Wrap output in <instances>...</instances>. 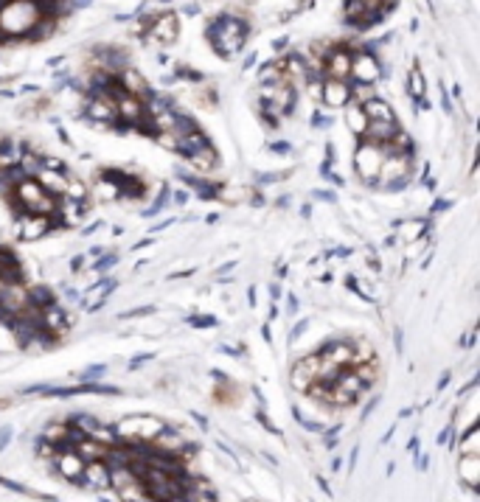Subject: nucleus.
Segmentation results:
<instances>
[{"mask_svg": "<svg viewBox=\"0 0 480 502\" xmlns=\"http://www.w3.org/2000/svg\"><path fill=\"white\" fill-rule=\"evenodd\" d=\"M320 95V101L326 104V107H345L348 101H351V85H345V82H340V79H326L323 82V90L318 93Z\"/></svg>", "mask_w": 480, "mask_h": 502, "instance_id": "obj_15", "label": "nucleus"}, {"mask_svg": "<svg viewBox=\"0 0 480 502\" xmlns=\"http://www.w3.org/2000/svg\"><path fill=\"white\" fill-rule=\"evenodd\" d=\"M0 486H6L9 491H17V494H23V497H34L26 486H20V483H14V480H6V477H0Z\"/></svg>", "mask_w": 480, "mask_h": 502, "instance_id": "obj_27", "label": "nucleus"}, {"mask_svg": "<svg viewBox=\"0 0 480 502\" xmlns=\"http://www.w3.org/2000/svg\"><path fill=\"white\" fill-rule=\"evenodd\" d=\"M407 93H410V98L413 101H419L422 104V110H427L430 104H427V85H424V76H422V68L419 65H413L410 68V76H407Z\"/></svg>", "mask_w": 480, "mask_h": 502, "instance_id": "obj_17", "label": "nucleus"}, {"mask_svg": "<svg viewBox=\"0 0 480 502\" xmlns=\"http://www.w3.org/2000/svg\"><path fill=\"white\" fill-rule=\"evenodd\" d=\"M51 20L43 0H0V37L48 34Z\"/></svg>", "mask_w": 480, "mask_h": 502, "instance_id": "obj_1", "label": "nucleus"}, {"mask_svg": "<svg viewBox=\"0 0 480 502\" xmlns=\"http://www.w3.org/2000/svg\"><path fill=\"white\" fill-rule=\"evenodd\" d=\"M312 124H315L318 130H326V127H332V118L323 115V113H315V115H312Z\"/></svg>", "mask_w": 480, "mask_h": 502, "instance_id": "obj_29", "label": "nucleus"}, {"mask_svg": "<svg viewBox=\"0 0 480 502\" xmlns=\"http://www.w3.org/2000/svg\"><path fill=\"white\" fill-rule=\"evenodd\" d=\"M163 427H166V421H157V418H149V415L146 418L144 415H132V418L118 421L113 429H115V435H121V441H149Z\"/></svg>", "mask_w": 480, "mask_h": 502, "instance_id": "obj_5", "label": "nucleus"}, {"mask_svg": "<svg viewBox=\"0 0 480 502\" xmlns=\"http://www.w3.org/2000/svg\"><path fill=\"white\" fill-rule=\"evenodd\" d=\"M152 312V306H141V309H132V312H124L121 320H130V318H138V315H149Z\"/></svg>", "mask_w": 480, "mask_h": 502, "instance_id": "obj_34", "label": "nucleus"}, {"mask_svg": "<svg viewBox=\"0 0 480 502\" xmlns=\"http://www.w3.org/2000/svg\"><path fill=\"white\" fill-rule=\"evenodd\" d=\"M180 180L189 185V188H194V191L199 194V199H216V194H219L216 185H211L208 180H199V177H192V174H183V172H180Z\"/></svg>", "mask_w": 480, "mask_h": 502, "instance_id": "obj_20", "label": "nucleus"}, {"mask_svg": "<svg viewBox=\"0 0 480 502\" xmlns=\"http://www.w3.org/2000/svg\"><path fill=\"white\" fill-rule=\"evenodd\" d=\"M362 113H365V118L368 121H393L396 115H393V110L380 101V98H368V101H362Z\"/></svg>", "mask_w": 480, "mask_h": 502, "instance_id": "obj_19", "label": "nucleus"}, {"mask_svg": "<svg viewBox=\"0 0 480 502\" xmlns=\"http://www.w3.org/2000/svg\"><path fill=\"white\" fill-rule=\"evenodd\" d=\"M449 379H452V373H449V370H447V373H444V376H441V382H438V390H444V387H447V385H449Z\"/></svg>", "mask_w": 480, "mask_h": 502, "instance_id": "obj_39", "label": "nucleus"}, {"mask_svg": "<svg viewBox=\"0 0 480 502\" xmlns=\"http://www.w3.org/2000/svg\"><path fill=\"white\" fill-rule=\"evenodd\" d=\"M449 435H452V429H449V427H447V429H444V432H441V435H438V444H447V441H449Z\"/></svg>", "mask_w": 480, "mask_h": 502, "instance_id": "obj_42", "label": "nucleus"}, {"mask_svg": "<svg viewBox=\"0 0 480 502\" xmlns=\"http://www.w3.org/2000/svg\"><path fill=\"white\" fill-rule=\"evenodd\" d=\"M385 155H387V140H385V143H377V140L360 137L357 152H354V169H357V174H360L365 183L377 185Z\"/></svg>", "mask_w": 480, "mask_h": 502, "instance_id": "obj_4", "label": "nucleus"}, {"mask_svg": "<svg viewBox=\"0 0 480 502\" xmlns=\"http://www.w3.org/2000/svg\"><path fill=\"white\" fill-rule=\"evenodd\" d=\"M289 149H292V146L284 143V140H281V143H273V152H278V155H287Z\"/></svg>", "mask_w": 480, "mask_h": 502, "instance_id": "obj_36", "label": "nucleus"}, {"mask_svg": "<svg viewBox=\"0 0 480 502\" xmlns=\"http://www.w3.org/2000/svg\"><path fill=\"white\" fill-rule=\"evenodd\" d=\"M189 323H192V325H197V328H211V325H216V318H214V315H208V318H199V315H194V318H189Z\"/></svg>", "mask_w": 480, "mask_h": 502, "instance_id": "obj_28", "label": "nucleus"}, {"mask_svg": "<svg viewBox=\"0 0 480 502\" xmlns=\"http://www.w3.org/2000/svg\"><path fill=\"white\" fill-rule=\"evenodd\" d=\"M407 452H410V455H419V438H410V444H407Z\"/></svg>", "mask_w": 480, "mask_h": 502, "instance_id": "obj_37", "label": "nucleus"}, {"mask_svg": "<svg viewBox=\"0 0 480 502\" xmlns=\"http://www.w3.org/2000/svg\"><path fill=\"white\" fill-rule=\"evenodd\" d=\"M98 180H107L118 191V197H130V199H138L141 194H146V185L138 180V177H130L127 172H118V169H101L98 172Z\"/></svg>", "mask_w": 480, "mask_h": 502, "instance_id": "obj_8", "label": "nucleus"}, {"mask_svg": "<svg viewBox=\"0 0 480 502\" xmlns=\"http://www.w3.org/2000/svg\"><path fill=\"white\" fill-rule=\"evenodd\" d=\"M144 34L152 43H157V46H172V43L177 40V34H180L177 14H174V11H163V14L152 17V23L146 26Z\"/></svg>", "mask_w": 480, "mask_h": 502, "instance_id": "obj_7", "label": "nucleus"}, {"mask_svg": "<svg viewBox=\"0 0 480 502\" xmlns=\"http://www.w3.org/2000/svg\"><path fill=\"white\" fill-rule=\"evenodd\" d=\"M458 477L466 488L478 491L480 486V452H461L458 457Z\"/></svg>", "mask_w": 480, "mask_h": 502, "instance_id": "obj_14", "label": "nucleus"}, {"mask_svg": "<svg viewBox=\"0 0 480 502\" xmlns=\"http://www.w3.org/2000/svg\"><path fill=\"white\" fill-rule=\"evenodd\" d=\"M247 23L241 20V17H231V14H219L211 26H208V31H205V37H208V43L214 46V51L219 53V56H225V59H231L234 53H239L241 46H244V40H247Z\"/></svg>", "mask_w": 480, "mask_h": 502, "instance_id": "obj_3", "label": "nucleus"}, {"mask_svg": "<svg viewBox=\"0 0 480 502\" xmlns=\"http://www.w3.org/2000/svg\"><path fill=\"white\" fill-rule=\"evenodd\" d=\"M169 197H172V191H169V185H163V188H160V199H157V202H155L152 208H146L144 216H155V214H157V211H160V208H163V205L169 202Z\"/></svg>", "mask_w": 480, "mask_h": 502, "instance_id": "obj_23", "label": "nucleus"}, {"mask_svg": "<svg viewBox=\"0 0 480 502\" xmlns=\"http://www.w3.org/2000/svg\"><path fill=\"white\" fill-rule=\"evenodd\" d=\"M82 261H85V258H82V256H76V258L71 261V270H73V273H79V270H82Z\"/></svg>", "mask_w": 480, "mask_h": 502, "instance_id": "obj_38", "label": "nucleus"}, {"mask_svg": "<svg viewBox=\"0 0 480 502\" xmlns=\"http://www.w3.org/2000/svg\"><path fill=\"white\" fill-rule=\"evenodd\" d=\"M194 418H197V424H199V427H202V429H208V421H205V418H202V415H199V412H194Z\"/></svg>", "mask_w": 480, "mask_h": 502, "instance_id": "obj_44", "label": "nucleus"}, {"mask_svg": "<svg viewBox=\"0 0 480 502\" xmlns=\"http://www.w3.org/2000/svg\"><path fill=\"white\" fill-rule=\"evenodd\" d=\"M318 370H320V357H318V351H315L312 357L301 360L298 365L292 367V387L301 390V393H306V387L318 379Z\"/></svg>", "mask_w": 480, "mask_h": 502, "instance_id": "obj_13", "label": "nucleus"}, {"mask_svg": "<svg viewBox=\"0 0 480 502\" xmlns=\"http://www.w3.org/2000/svg\"><path fill=\"white\" fill-rule=\"evenodd\" d=\"M261 337H264L267 342H273V337H270V325H264V328H261Z\"/></svg>", "mask_w": 480, "mask_h": 502, "instance_id": "obj_45", "label": "nucleus"}, {"mask_svg": "<svg viewBox=\"0 0 480 502\" xmlns=\"http://www.w3.org/2000/svg\"><path fill=\"white\" fill-rule=\"evenodd\" d=\"M396 230H399L402 241H416L419 236H424V233L430 230V222H427V219H419V222H399Z\"/></svg>", "mask_w": 480, "mask_h": 502, "instance_id": "obj_21", "label": "nucleus"}, {"mask_svg": "<svg viewBox=\"0 0 480 502\" xmlns=\"http://www.w3.org/2000/svg\"><path fill=\"white\" fill-rule=\"evenodd\" d=\"M53 228V219L51 216H40V214H31V216H20V239L26 241H37L43 239L48 230Z\"/></svg>", "mask_w": 480, "mask_h": 502, "instance_id": "obj_16", "label": "nucleus"}, {"mask_svg": "<svg viewBox=\"0 0 480 502\" xmlns=\"http://www.w3.org/2000/svg\"><path fill=\"white\" fill-rule=\"evenodd\" d=\"M53 460H56V471H59L65 480L79 483L82 469H85L88 460H82V455H79L73 446H62V449H56V452H53Z\"/></svg>", "mask_w": 480, "mask_h": 502, "instance_id": "obj_11", "label": "nucleus"}, {"mask_svg": "<svg viewBox=\"0 0 480 502\" xmlns=\"http://www.w3.org/2000/svg\"><path fill=\"white\" fill-rule=\"evenodd\" d=\"M26 393H43L51 399H71V396H118V387L110 385H73V387H28Z\"/></svg>", "mask_w": 480, "mask_h": 502, "instance_id": "obj_6", "label": "nucleus"}, {"mask_svg": "<svg viewBox=\"0 0 480 502\" xmlns=\"http://www.w3.org/2000/svg\"><path fill=\"white\" fill-rule=\"evenodd\" d=\"M287 303H289V309H287V312H289V315H295V312H298V300H295V295H289V300H287Z\"/></svg>", "mask_w": 480, "mask_h": 502, "instance_id": "obj_40", "label": "nucleus"}, {"mask_svg": "<svg viewBox=\"0 0 480 502\" xmlns=\"http://www.w3.org/2000/svg\"><path fill=\"white\" fill-rule=\"evenodd\" d=\"M76 486L90 488V491H104V488H110V466H107L104 460H88Z\"/></svg>", "mask_w": 480, "mask_h": 502, "instance_id": "obj_12", "label": "nucleus"}, {"mask_svg": "<svg viewBox=\"0 0 480 502\" xmlns=\"http://www.w3.org/2000/svg\"><path fill=\"white\" fill-rule=\"evenodd\" d=\"M382 76V68H380V62L371 56V53H351V73H348V79L351 82H357V85H374L377 79Z\"/></svg>", "mask_w": 480, "mask_h": 502, "instance_id": "obj_9", "label": "nucleus"}, {"mask_svg": "<svg viewBox=\"0 0 480 502\" xmlns=\"http://www.w3.org/2000/svg\"><path fill=\"white\" fill-rule=\"evenodd\" d=\"M270 295H273V300H278V298H281V286H278V283H276V286H273V289H270Z\"/></svg>", "mask_w": 480, "mask_h": 502, "instance_id": "obj_43", "label": "nucleus"}, {"mask_svg": "<svg viewBox=\"0 0 480 502\" xmlns=\"http://www.w3.org/2000/svg\"><path fill=\"white\" fill-rule=\"evenodd\" d=\"M478 438H480V429H478V424L472 421L469 432H466V435H464V441H461V452H480V449H478Z\"/></svg>", "mask_w": 480, "mask_h": 502, "instance_id": "obj_22", "label": "nucleus"}, {"mask_svg": "<svg viewBox=\"0 0 480 502\" xmlns=\"http://www.w3.org/2000/svg\"><path fill=\"white\" fill-rule=\"evenodd\" d=\"M345 107H348V110H345V124H348V130L357 137H362L365 135V127H368V118H365V113H362V104H357V101L351 104V101H348Z\"/></svg>", "mask_w": 480, "mask_h": 502, "instance_id": "obj_18", "label": "nucleus"}, {"mask_svg": "<svg viewBox=\"0 0 480 502\" xmlns=\"http://www.w3.org/2000/svg\"><path fill=\"white\" fill-rule=\"evenodd\" d=\"M186 199H189V194H186V191H177V194H174V202H177V205H183Z\"/></svg>", "mask_w": 480, "mask_h": 502, "instance_id": "obj_41", "label": "nucleus"}, {"mask_svg": "<svg viewBox=\"0 0 480 502\" xmlns=\"http://www.w3.org/2000/svg\"><path fill=\"white\" fill-rule=\"evenodd\" d=\"M452 208V199H438L432 202V214H441V211H449Z\"/></svg>", "mask_w": 480, "mask_h": 502, "instance_id": "obj_32", "label": "nucleus"}, {"mask_svg": "<svg viewBox=\"0 0 480 502\" xmlns=\"http://www.w3.org/2000/svg\"><path fill=\"white\" fill-rule=\"evenodd\" d=\"M323 73H326V79L348 82V73H351V51L345 46L332 48V51L323 56Z\"/></svg>", "mask_w": 480, "mask_h": 502, "instance_id": "obj_10", "label": "nucleus"}, {"mask_svg": "<svg viewBox=\"0 0 480 502\" xmlns=\"http://www.w3.org/2000/svg\"><path fill=\"white\" fill-rule=\"evenodd\" d=\"M104 370H107V367H104V365L88 367V370H85V373H82V376H79V379H96V376H101V373H104Z\"/></svg>", "mask_w": 480, "mask_h": 502, "instance_id": "obj_31", "label": "nucleus"}, {"mask_svg": "<svg viewBox=\"0 0 480 502\" xmlns=\"http://www.w3.org/2000/svg\"><path fill=\"white\" fill-rule=\"evenodd\" d=\"M115 261H118V256H115V253H110V256L98 258L96 264H93V270H96V273H107V270H110V267H113Z\"/></svg>", "mask_w": 480, "mask_h": 502, "instance_id": "obj_26", "label": "nucleus"}, {"mask_svg": "<svg viewBox=\"0 0 480 502\" xmlns=\"http://www.w3.org/2000/svg\"><path fill=\"white\" fill-rule=\"evenodd\" d=\"M312 197H315V199H323V202H337L335 191H315Z\"/></svg>", "mask_w": 480, "mask_h": 502, "instance_id": "obj_33", "label": "nucleus"}, {"mask_svg": "<svg viewBox=\"0 0 480 502\" xmlns=\"http://www.w3.org/2000/svg\"><path fill=\"white\" fill-rule=\"evenodd\" d=\"M9 441H11V427H3V429H0V449H6Z\"/></svg>", "mask_w": 480, "mask_h": 502, "instance_id": "obj_35", "label": "nucleus"}, {"mask_svg": "<svg viewBox=\"0 0 480 502\" xmlns=\"http://www.w3.org/2000/svg\"><path fill=\"white\" fill-rule=\"evenodd\" d=\"M343 283H345V286H348V289H351V292H354L357 298H362V300H368V303H374V300H371V298H368V295H365V292L360 289V286H357V278H354V275H345V281H343Z\"/></svg>", "mask_w": 480, "mask_h": 502, "instance_id": "obj_25", "label": "nucleus"}, {"mask_svg": "<svg viewBox=\"0 0 480 502\" xmlns=\"http://www.w3.org/2000/svg\"><path fill=\"white\" fill-rule=\"evenodd\" d=\"M256 421H259V424H261V427H264L270 435H278V438H281V429H278V427L270 421V415H267L264 410H256Z\"/></svg>", "mask_w": 480, "mask_h": 502, "instance_id": "obj_24", "label": "nucleus"}, {"mask_svg": "<svg viewBox=\"0 0 480 502\" xmlns=\"http://www.w3.org/2000/svg\"><path fill=\"white\" fill-rule=\"evenodd\" d=\"M306 325H309V320H301V323H295V328L289 331V342H295V340L303 334V328H306Z\"/></svg>", "mask_w": 480, "mask_h": 502, "instance_id": "obj_30", "label": "nucleus"}, {"mask_svg": "<svg viewBox=\"0 0 480 502\" xmlns=\"http://www.w3.org/2000/svg\"><path fill=\"white\" fill-rule=\"evenodd\" d=\"M11 208L17 211V216H31V214L53 216V211L59 208V199L40 177H26L11 191Z\"/></svg>", "mask_w": 480, "mask_h": 502, "instance_id": "obj_2", "label": "nucleus"}]
</instances>
